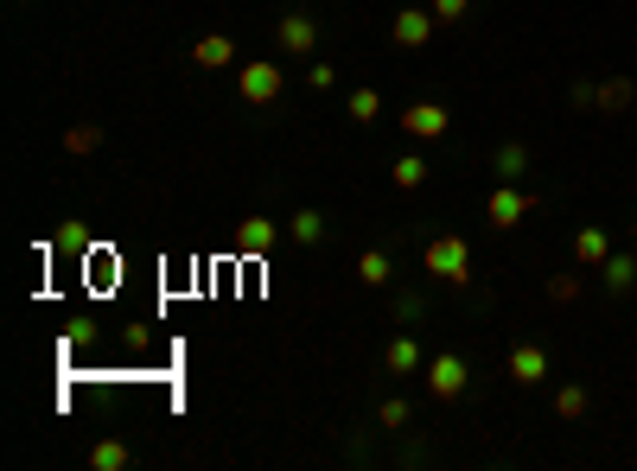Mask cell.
I'll return each instance as SVG.
<instances>
[{
  "label": "cell",
  "mask_w": 637,
  "mask_h": 471,
  "mask_svg": "<svg viewBox=\"0 0 637 471\" xmlns=\"http://www.w3.org/2000/svg\"><path fill=\"white\" fill-rule=\"evenodd\" d=\"M421 261H427V274L446 281V287H466V281H472V249H466V236H434V242L421 249Z\"/></svg>",
  "instance_id": "obj_1"
},
{
  "label": "cell",
  "mask_w": 637,
  "mask_h": 471,
  "mask_svg": "<svg viewBox=\"0 0 637 471\" xmlns=\"http://www.w3.org/2000/svg\"><path fill=\"white\" fill-rule=\"evenodd\" d=\"M236 90H243V102H255V109H268L274 96L287 90V71L274 58H255V64H243V77H236Z\"/></svg>",
  "instance_id": "obj_2"
},
{
  "label": "cell",
  "mask_w": 637,
  "mask_h": 471,
  "mask_svg": "<svg viewBox=\"0 0 637 471\" xmlns=\"http://www.w3.org/2000/svg\"><path fill=\"white\" fill-rule=\"evenodd\" d=\"M466 382H472V370H466V357H427V395L434 401H459L466 395Z\"/></svg>",
  "instance_id": "obj_3"
},
{
  "label": "cell",
  "mask_w": 637,
  "mask_h": 471,
  "mask_svg": "<svg viewBox=\"0 0 637 471\" xmlns=\"http://www.w3.org/2000/svg\"><path fill=\"white\" fill-rule=\"evenodd\" d=\"M529 211H536V198H529V191H516L510 179H497V191H491V223H497V230H516Z\"/></svg>",
  "instance_id": "obj_4"
},
{
  "label": "cell",
  "mask_w": 637,
  "mask_h": 471,
  "mask_svg": "<svg viewBox=\"0 0 637 471\" xmlns=\"http://www.w3.org/2000/svg\"><path fill=\"white\" fill-rule=\"evenodd\" d=\"M402 128L415 134V141H446V128H453V115H446L440 102H415V109H402Z\"/></svg>",
  "instance_id": "obj_5"
},
{
  "label": "cell",
  "mask_w": 637,
  "mask_h": 471,
  "mask_svg": "<svg viewBox=\"0 0 637 471\" xmlns=\"http://www.w3.org/2000/svg\"><path fill=\"white\" fill-rule=\"evenodd\" d=\"M434 26H440L434 7H427V13H421V7H402V13H395V45H402V51H421L427 39H434Z\"/></svg>",
  "instance_id": "obj_6"
},
{
  "label": "cell",
  "mask_w": 637,
  "mask_h": 471,
  "mask_svg": "<svg viewBox=\"0 0 637 471\" xmlns=\"http://www.w3.org/2000/svg\"><path fill=\"white\" fill-rule=\"evenodd\" d=\"M504 370H510V382H523V389H536V382L548 376V351H542V344H516Z\"/></svg>",
  "instance_id": "obj_7"
},
{
  "label": "cell",
  "mask_w": 637,
  "mask_h": 471,
  "mask_svg": "<svg viewBox=\"0 0 637 471\" xmlns=\"http://www.w3.org/2000/svg\"><path fill=\"white\" fill-rule=\"evenodd\" d=\"M274 39H281V51H294V58H306V51L319 45V26L306 20V13H287V20L274 26Z\"/></svg>",
  "instance_id": "obj_8"
},
{
  "label": "cell",
  "mask_w": 637,
  "mask_h": 471,
  "mask_svg": "<svg viewBox=\"0 0 637 471\" xmlns=\"http://www.w3.org/2000/svg\"><path fill=\"white\" fill-rule=\"evenodd\" d=\"M192 64H198V71H230V64H236V45L223 39V32H204V39L192 45Z\"/></svg>",
  "instance_id": "obj_9"
},
{
  "label": "cell",
  "mask_w": 637,
  "mask_h": 471,
  "mask_svg": "<svg viewBox=\"0 0 637 471\" xmlns=\"http://www.w3.org/2000/svg\"><path fill=\"white\" fill-rule=\"evenodd\" d=\"M236 242H243V255H268L274 242H281V223H274V217H243Z\"/></svg>",
  "instance_id": "obj_10"
},
{
  "label": "cell",
  "mask_w": 637,
  "mask_h": 471,
  "mask_svg": "<svg viewBox=\"0 0 637 471\" xmlns=\"http://www.w3.org/2000/svg\"><path fill=\"white\" fill-rule=\"evenodd\" d=\"M383 363H389L395 376H415V370H427V357H421V344H415V338H389Z\"/></svg>",
  "instance_id": "obj_11"
},
{
  "label": "cell",
  "mask_w": 637,
  "mask_h": 471,
  "mask_svg": "<svg viewBox=\"0 0 637 471\" xmlns=\"http://www.w3.org/2000/svg\"><path fill=\"white\" fill-rule=\"evenodd\" d=\"M357 281H364V287H389V281H395L389 249H364V255H357Z\"/></svg>",
  "instance_id": "obj_12"
},
{
  "label": "cell",
  "mask_w": 637,
  "mask_h": 471,
  "mask_svg": "<svg viewBox=\"0 0 637 471\" xmlns=\"http://www.w3.org/2000/svg\"><path fill=\"white\" fill-rule=\"evenodd\" d=\"M606 255H612V236L606 230H580L574 236V261H580V268H599Z\"/></svg>",
  "instance_id": "obj_13"
},
{
  "label": "cell",
  "mask_w": 637,
  "mask_h": 471,
  "mask_svg": "<svg viewBox=\"0 0 637 471\" xmlns=\"http://www.w3.org/2000/svg\"><path fill=\"white\" fill-rule=\"evenodd\" d=\"M128 465H134V452L122 440H96L90 446V471H128Z\"/></svg>",
  "instance_id": "obj_14"
},
{
  "label": "cell",
  "mask_w": 637,
  "mask_h": 471,
  "mask_svg": "<svg viewBox=\"0 0 637 471\" xmlns=\"http://www.w3.org/2000/svg\"><path fill=\"white\" fill-rule=\"evenodd\" d=\"M491 166H497V179H523V172H529V147L523 141H504V147L491 153Z\"/></svg>",
  "instance_id": "obj_15"
},
{
  "label": "cell",
  "mask_w": 637,
  "mask_h": 471,
  "mask_svg": "<svg viewBox=\"0 0 637 471\" xmlns=\"http://www.w3.org/2000/svg\"><path fill=\"white\" fill-rule=\"evenodd\" d=\"M389 179H395V191H421L427 185V160L421 153H402V160L389 166Z\"/></svg>",
  "instance_id": "obj_16"
},
{
  "label": "cell",
  "mask_w": 637,
  "mask_h": 471,
  "mask_svg": "<svg viewBox=\"0 0 637 471\" xmlns=\"http://www.w3.org/2000/svg\"><path fill=\"white\" fill-rule=\"evenodd\" d=\"M344 115H351L357 128H370V121L383 115V90H351V102H344Z\"/></svg>",
  "instance_id": "obj_17"
},
{
  "label": "cell",
  "mask_w": 637,
  "mask_h": 471,
  "mask_svg": "<svg viewBox=\"0 0 637 471\" xmlns=\"http://www.w3.org/2000/svg\"><path fill=\"white\" fill-rule=\"evenodd\" d=\"M599 274H606V287H612V293L637 287V261H631V255H606V261H599Z\"/></svg>",
  "instance_id": "obj_18"
},
{
  "label": "cell",
  "mask_w": 637,
  "mask_h": 471,
  "mask_svg": "<svg viewBox=\"0 0 637 471\" xmlns=\"http://www.w3.org/2000/svg\"><path fill=\"white\" fill-rule=\"evenodd\" d=\"M587 408H593V395L580 389V382H567V389L555 395V414H561V421H587Z\"/></svg>",
  "instance_id": "obj_19"
},
{
  "label": "cell",
  "mask_w": 637,
  "mask_h": 471,
  "mask_svg": "<svg viewBox=\"0 0 637 471\" xmlns=\"http://www.w3.org/2000/svg\"><path fill=\"white\" fill-rule=\"evenodd\" d=\"M287 230H294V242H325V211H313V204H306V211H294V223H287Z\"/></svg>",
  "instance_id": "obj_20"
},
{
  "label": "cell",
  "mask_w": 637,
  "mask_h": 471,
  "mask_svg": "<svg viewBox=\"0 0 637 471\" xmlns=\"http://www.w3.org/2000/svg\"><path fill=\"white\" fill-rule=\"evenodd\" d=\"M102 147V128L96 121H77V128H64V153H96Z\"/></svg>",
  "instance_id": "obj_21"
},
{
  "label": "cell",
  "mask_w": 637,
  "mask_h": 471,
  "mask_svg": "<svg viewBox=\"0 0 637 471\" xmlns=\"http://www.w3.org/2000/svg\"><path fill=\"white\" fill-rule=\"evenodd\" d=\"M593 102H599V109H612V115H618V109H625V102H631V83H625V77L599 83V90H593Z\"/></svg>",
  "instance_id": "obj_22"
},
{
  "label": "cell",
  "mask_w": 637,
  "mask_h": 471,
  "mask_svg": "<svg viewBox=\"0 0 637 471\" xmlns=\"http://www.w3.org/2000/svg\"><path fill=\"white\" fill-rule=\"evenodd\" d=\"M466 13H472V0H434V20L440 26H459Z\"/></svg>",
  "instance_id": "obj_23"
},
{
  "label": "cell",
  "mask_w": 637,
  "mask_h": 471,
  "mask_svg": "<svg viewBox=\"0 0 637 471\" xmlns=\"http://www.w3.org/2000/svg\"><path fill=\"white\" fill-rule=\"evenodd\" d=\"M376 421H383V427H408V401H402V395H389L383 408H376Z\"/></svg>",
  "instance_id": "obj_24"
},
{
  "label": "cell",
  "mask_w": 637,
  "mask_h": 471,
  "mask_svg": "<svg viewBox=\"0 0 637 471\" xmlns=\"http://www.w3.org/2000/svg\"><path fill=\"white\" fill-rule=\"evenodd\" d=\"M548 300H580V281H574V274H555V281H548Z\"/></svg>",
  "instance_id": "obj_25"
},
{
  "label": "cell",
  "mask_w": 637,
  "mask_h": 471,
  "mask_svg": "<svg viewBox=\"0 0 637 471\" xmlns=\"http://www.w3.org/2000/svg\"><path fill=\"white\" fill-rule=\"evenodd\" d=\"M306 83H313V90H332V83H338V64H306Z\"/></svg>",
  "instance_id": "obj_26"
},
{
  "label": "cell",
  "mask_w": 637,
  "mask_h": 471,
  "mask_svg": "<svg viewBox=\"0 0 637 471\" xmlns=\"http://www.w3.org/2000/svg\"><path fill=\"white\" fill-rule=\"evenodd\" d=\"M83 242H90V236H83V223H64V230H58V249H83Z\"/></svg>",
  "instance_id": "obj_27"
}]
</instances>
